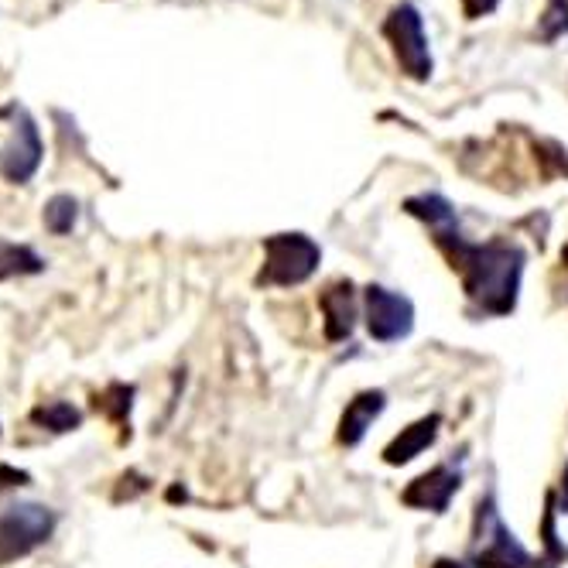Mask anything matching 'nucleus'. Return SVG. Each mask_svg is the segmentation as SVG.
Returning a JSON list of instances; mask_svg holds the SVG:
<instances>
[{"instance_id":"nucleus-1","label":"nucleus","mask_w":568,"mask_h":568,"mask_svg":"<svg viewBox=\"0 0 568 568\" xmlns=\"http://www.w3.org/2000/svg\"><path fill=\"white\" fill-rule=\"evenodd\" d=\"M428 233L435 247L445 254L449 267L463 281L466 308L473 318H504L514 315L520 302V284H524V264L527 251L514 240L494 236L486 243H473L463 233L459 210H438L428 220Z\"/></svg>"},{"instance_id":"nucleus-2","label":"nucleus","mask_w":568,"mask_h":568,"mask_svg":"<svg viewBox=\"0 0 568 568\" xmlns=\"http://www.w3.org/2000/svg\"><path fill=\"white\" fill-rule=\"evenodd\" d=\"M469 565L473 568H538L535 555L504 524L497 494H483L473 507L469 531Z\"/></svg>"},{"instance_id":"nucleus-3","label":"nucleus","mask_w":568,"mask_h":568,"mask_svg":"<svg viewBox=\"0 0 568 568\" xmlns=\"http://www.w3.org/2000/svg\"><path fill=\"white\" fill-rule=\"evenodd\" d=\"M59 514L38 500H11L0 507V568L34 555L52 541Z\"/></svg>"},{"instance_id":"nucleus-4","label":"nucleus","mask_w":568,"mask_h":568,"mask_svg":"<svg viewBox=\"0 0 568 568\" xmlns=\"http://www.w3.org/2000/svg\"><path fill=\"white\" fill-rule=\"evenodd\" d=\"M322 264V247L308 233H274L264 236V264L257 271L261 288H298L312 281Z\"/></svg>"},{"instance_id":"nucleus-5","label":"nucleus","mask_w":568,"mask_h":568,"mask_svg":"<svg viewBox=\"0 0 568 568\" xmlns=\"http://www.w3.org/2000/svg\"><path fill=\"white\" fill-rule=\"evenodd\" d=\"M384 38L390 42V52L400 65V72L415 79V83H425L432 79V69H435V59H432V49H428V34H425V18L415 4H397L387 21H384Z\"/></svg>"},{"instance_id":"nucleus-6","label":"nucleus","mask_w":568,"mask_h":568,"mask_svg":"<svg viewBox=\"0 0 568 568\" xmlns=\"http://www.w3.org/2000/svg\"><path fill=\"white\" fill-rule=\"evenodd\" d=\"M45 161L42 128L28 106L11 103V134L0 144V179L11 185H28Z\"/></svg>"},{"instance_id":"nucleus-7","label":"nucleus","mask_w":568,"mask_h":568,"mask_svg":"<svg viewBox=\"0 0 568 568\" xmlns=\"http://www.w3.org/2000/svg\"><path fill=\"white\" fill-rule=\"evenodd\" d=\"M363 326L374 343H400L415 333V302L384 284L363 288Z\"/></svg>"},{"instance_id":"nucleus-8","label":"nucleus","mask_w":568,"mask_h":568,"mask_svg":"<svg viewBox=\"0 0 568 568\" xmlns=\"http://www.w3.org/2000/svg\"><path fill=\"white\" fill-rule=\"evenodd\" d=\"M463 490V469H456L453 463H438L428 473L415 476L408 486H404L400 504L412 510H428V514H445L453 507V497Z\"/></svg>"},{"instance_id":"nucleus-9","label":"nucleus","mask_w":568,"mask_h":568,"mask_svg":"<svg viewBox=\"0 0 568 568\" xmlns=\"http://www.w3.org/2000/svg\"><path fill=\"white\" fill-rule=\"evenodd\" d=\"M318 308H322V329H326L329 343H346L356 329L359 318V302L353 281H333L318 292Z\"/></svg>"},{"instance_id":"nucleus-10","label":"nucleus","mask_w":568,"mask_h":568,"mask_svg":"<svg viewBox=\"0 0 568 568\" xmlns=\"http://www.w3.org/2000/svg\"><path fill=\"white\" fill-rule=\"evenodd\" d=\"M387 412V394L371 387V390H359L339 415V432L336 442L346 445V449H356V445L367 438V432L374 428V422Z\"/></svg>"},{"instance_id":"nucleus-11","label":"nucleus","mask_w":568,"mask_h":568,"mask_svg":"<svg viewBox=\"0 0 568 568\" xmlns=\"http://www.w3.org/2000/svg\"><path fill=\"white\" fill-rule=\"evenodd\" d=\"M442 428V415H425L418 422H412L408 428H400L387 445H384V463L387 466H408L412 459H418L425 449H432Z\"/></svg>"},{"instance_id":"nucleus-12","label":"nucleus","mask_w":568,"mask_h":568,"mask_svg":"<svg viewBox=\"0 0 568 568\" xmlns=\"http://www.w3.org/2000/svg\"><path fill=\"white\" fill-rule=\"evenodd\" d=\"M134 397H138V387L134 384H124V381H113L106 384L97 397H93V408L113 422L120 432H128L131 438V412H134Z\"/></svg>"},{"instance_id":"nucleus-13","label":"nucleus","mask_w":568,"mask_h":568,"mask_svg":"<svg viewBox=\"0 0 568 568\" xmlns=\"http://www.w3.org/2000/svg\"><path fill=\"white\" fill-rule=\"evenodd\" d=\"M49 261L38 254L31 243H14L0 236V281H14V277H34L45 274Z\"/></svg>"},{"instance_id":"nucleus-14","label":"nucleus","mask_w":568,"mask_h":568,"mask_svg":"<svg viewBox=\"0 0 568 568\" xmlns=\"http://www.w3.org/2000/svg\"><path fill=\"white\" fill-rule=\"evenodd\" d=\"M28 422L42 432H52V435H69V432L83 428V412H79L72 400H42L31 408Z\"/></svg>"},{"instance_id":"nucleus-15","label":"nucleus","mask_w":568,"mask_h":568,"mask_svg":"<svg viewBox=\"0 0 568 568\" xmlns=\"http://www.w3.org/2000/svg\"><path fill=\"white\" fill-rule=\"evenodd\" d=\"M558 500H555V490L545 497V520H541V548L545 555L538 558V568H561L568 561V548L565 541H558Z\"/></svg>"},{"instance_id":"nucleus-16","label":"nucleus","mask_w":568,"mask_h":568,"mask_svg":"<svg viewBox=\"0 0 568 568\" xmlns=\"http://www.w3.org/2000/svg\"><path fill=\"white\" fill-rule=\"evenodd\" d=\"M42 223L52 236H69L79 226V199L72 192H55L42 206Z\"/></svg>"},{"instance_id":"nucleus-17","label":"nucleus","mask_w":568,"mask_h":568,"mask_svg":"<svg viewBox=\"0 0 568 568\" xmlns=\"http://www.w3.org/2000/svg\"><path fill=\"white\" fill-rule=\"evenodd\" d=\"M561 34H568V0H548L538 18V42L551 45Z\"/></svg>"},{"instance_id":"nucleus-18","label":"nucleus","mask_w":568,"mask_h":568,"mask_svg":"<svg viewBox=\"0 0 568 568\" xmlns=\"http://www.w3.org/2000/svg\"><path fill=\"white\" fill-rule=\"evenodd\" d=\"M500 8V0H463V14L466 21H479L486 14H494Z\"/></svg>"},{"instance_id":"nucleus-19","label":"nucleus","mask_w":568,"mask_h":568,"mask_svg":"<svg viewBox=\"0 0 568 568\" xmlns=\"http://www.w3.org/2000/svg\"><path fill=\"white\" fill-rule=\"evenodd\" d=\"M555 500H558V514H568V463H565V469H561V486H558V494H555Z\"/></svg>"},{"instance_id":"nucleus-20","label":"nucleus","mask_w":568,"mask_h":568,"mask_svg":"<svg viewBox=\"0 0 568 568\" xmlns=\"http://www.w3.org/2000/svg\"><path fill=\"white\" fill-rule=\"evenodd\" d=\"M428 568H473L469 561H463V558H435Z\"/></svg>"}]
</instances>
